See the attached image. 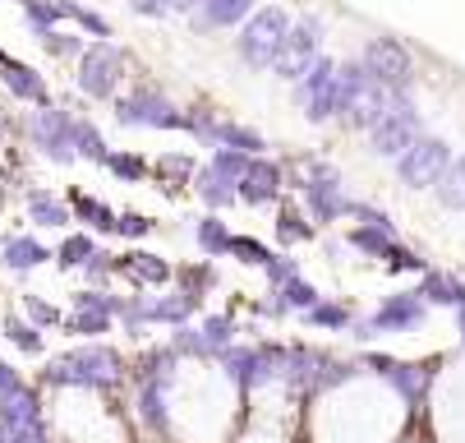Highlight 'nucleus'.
<instances>
[{"mask_svg":"<svg viewBox=\"0 0 465 443\" xmlns=\"http://www.w3.org/2000/svg\"><path fill=\"white\" fill-rule=\"evenodd\" d=\"M129 378V360L106 347V342H79L42 365V388H64V393H102L115 398Z\"/></svg>","mask_w":465,"mask_h":443,"instance_id":"obj_1","label":"nucleus"},{"mask_svg":"<svg viewBox=\"0 0 465 443\" xmlns=\"http://www.w3.org/2000/svg\"><path fill=\"white\" fill-rule=\"evenodd\" d=\"M286 195L300 199V208L309 213V222L322 227H337L351 222V189H346V171L327 157H295L286 162Z\"/></svg>","mask_w":465,"mask_h":443,"instance_id":"obj_2","label":"nucleus"},{"mask_svg":"<svg viewBox=\"0 0 465 443\" xmlns=\"http://www.w3.org/2000/svg\"><path fill=\"white\" fill-rule=\"evenodd\" d=\"M291 24H295L291 10H282V5H258V10L235 28V37H231L235 60H240L244 70H253V75H272L277 55H282V46H286Z\"/></svg>","mask_w":465,"mask_h":443,"instance_id":"obj_3","label":"nucleus"},{"mask_svg":"<svg viewBox=\"0 0 465 443\" xmlns=\"http://www.w3.org/2000/svg\"><path fill=\"white\" fill-rule=\"evenodd\" d=\"M222 374L235 398H253L286 378V342H235L222 356Z\"/></svg>","mask_w":465,"mask_h":443,"instance_id":"obj_4","label":"nucleus"},{"mask_svg":"<svg viewBox=\"0 0 465 443\" xmlns=\"http://www.w3.org/2000/svg\"><path fill=\"white\" fill-rule=\"evenodd\" d=\"M74 120L79 111L60 106V102H46V106H33L24 120H19V139L51 166H74L79 153H74Z\"/></svg>","mask_w":465,"mask_h":443,"instance_id":"obj_5","label":"nucleus"},{"mask_svg":"<svg viewBox=\"0 0 465 443\" xmlns=\"http://www.w3.org/2000/svg\"><path fill=\"white\" fill-rule=\"evenodd\" d=\"M111 116L120 130H166V135H184V106L157 88V84H129L115 102Z\"/></svg>","mask_w":465,"mask_h":443,"instance_id":"obj_6","label":"nucleus"},{"mask_svg":"<svg viewBox=\"0 0 465 443\" xmlns=\"http://www.w3.org/2000/svg\"><path fill=\"white\" fill-rule=\"evenodd\" d=\"M129 51H120L111 37L106 42H88L84 55L74 60V88L88 97V102H115L124 93V79H129Z\"/></svg>","mask_w":465,"mask_h":443,"instance_id":"obj_7","label":"nucleus"},{"mask_svg":"<svg viewBox=\"0 0 465 443\" xmlns=\"http://www.w3.org/2000/svg\"><path fill=\"white\" fill-rule=\"evenodd\" d=\"M360 65L364 75L373 79V88H387V93H415V79H420V65H415V51L401 42V37H369L364 51H360Z\"/></svg>","mask_w":465,"mask_h":443,"instance_id":"obj_8","label":"nucleus"},{"mask_svg":"<svg viewBox=\"0 0 465 443\" xmlns=\"http://www.w3.org/2000/svg\"><path fill=\"white\" fill-rule=\"evenodd\" d=\"M429 319V300L420 291H391L382 296V305L369 314V319H355L351 324V337L360 347L378 342V337H396V333H415L420 324Z\"/></svg>","mask_w":465,"mask_h":443,"instance_id":"obj_9","label":"nucleus"},{"mask_svg":"<svg viewBox=\"0 0 465 443\" xmlns=\"http://www.w3.org/2000/svg\"><path fill=\"white\" fill-rule=\"evenodd\" d=\"M240 337V319L231 309H217V314H203L198 324H180L171 328V347L180 360H222Z\"/></svg>","mask_w":465,"mask_h":443,"instance_id":"obj_10","label":"nucleus"},{"mask_svg":"<svg viewBox=\"0 0 465 443\" xmlns=\"http://www.w3.org/2000/svg\"><path fill=\"white\" fill-rule=\"evenodd\" d=\"M291 97H295V111L309 125H331L337 120V55L322 51L313 65L291 84Z\"/></svg>","mask_w":465,"mask_h":443,"instance_id":"obj_11","label":"nucleus"},{"mask_svg":"<svg viewBox=\"0 0 465 443\" xmlns=\"http://www.w3.org/2000/svg\"><path fill=\"white\" fill-rule=\"evenodd\" d=\"M369 374H378L382 384L401 398L411 411L424 407L429 388H433V378H438V360H396V356H382V351H369L364 356Z\"/></svg>","mask_w":465,"mask_h":443,"instance_id":"obj_12","label":"nucleus"},{"mask_svg":"<svg viewBox=\"0 0 465 443\" xmlns=\"http://www.w3.org/2000/svg\"><path fill=\"white\" fill-rule=\"evenodd\" d=\"M420 135H424V111L415 106V97H401L391 111H382V116H378V125L364 135V144H369V153H373V157L396 162V157H401Z\"/></svg>","mask_w":465,"mask_h":443,"instance_id":"obj_13","label":"nucleus"},{"mask_svg":"<svg viewBox=\"0 0 465 443\" xmlns=\"http://www.w3.org/2000/svg\"><path fill=\"white\" fill-rule=\"evenodd\" d=\"M451 144L442 139V135H420L401 157L391 162V171H396V185H406V189H433L442 176H447V166H451Z\"/></svg>","mask_w":465,"mask_h":443,"instance_id":"obj_14","label":"nucleus"},{"mask_svg":"<svg viewBox=\"0 0 465 443\" xmlns=\"http://www.w3.org/2000/svg\"><path fill=\"white\" fill-rule=\"evenodd\" d=\"M322 42H327V24H322V15L304 10V15L291 24V33H286V46H282V55H277V65H272V79L295 84V79L313 65V60L322 55Z\"/></svg>","mask_w":465,"mask_h":443,"instance_id":"obj_15","label":"nucleus"},{"mask_svg":"<svg viewBox=\"0 0 465 443\" xmlns=\"http://www.w3.org/2000/svg\"><path fill=\"white\" fill-rule=\"evenodd\" d=\"M60 328L70 333V337H79V342H102V337L115 328V291H106V287H84V291H74Z\"/></svg>","mask_w":465,"mask_h":443,"instance_id":"obj_16","label":"nucleus"},{"mask_svg":"<svg viewBox=\"0 0 465 443\" xmlns=\"http://www.w3.org/2000/svg\"><path fill=\"white\" fill-rule=\"evenodd\" d=\"M286 199V162L277 157H253L244 180H240V204L244 208H277Z\"/></svg>","mask_w":465,"mask_h":443,"instance_id":"obj_17","label":"nucleus"},{"mask_svg":"<svg viewBox=\"0 0 465 443\" xmlns=\"http://www.w3.org/2000/svg\"><path fill=\"white\" fill-rule=\"evenodd\" d=\"M115 277H124L139 291H166L175 282V264L153 255V249H143V245H134V249H120L115 255Z\"/></svg>","mask_w":465,"mask_h":443,"instance_id":"obj_18","label":"nucleus"},{"mask_svg":"<svg viewBox=\"0 0 465 443\" xmlns=\"http://www.w3.org/2000/svg\"><path fill=\"white\" fill-rule=\"evenodd\" d=\"M0 88H5L10 102H24V106H46V102H55L46 75L33 70L28 60L10 55V51H0Z\"/></svg>","mask_w":465,"mask_h":443,"instance_id":"obj_19","label":"nucleus"},{"mask_svg":"<svg viewBox=\"0 0 465 443\" xmlns=\"http://www.w3.org/2000/svg\"><path fill=\"white\" fill-rule=\"evenodd\" d=\"M24 217L37 231H70L74 227V208L64 195H55L51 185H28L24 189Z\"/></svg>","mask_w":465,"mask_h":443,"instance_id":"obj_20","label":"nucleus"},{"mask_svg":"<svg viewBox=\"0 0 465 443\" xmlns=\"http://www.w3.org/2000/svg\"><path fill=\"white\" fill-rule=\"evenodd\" d=\"M42 264H51V249H46L42 236H33V231H10L5 240H0V268H5V273L28 277V273H37Z\"/></svg>","mask_w":465,"mask_h":443,"instance_id":"obj_21","label":"nucleus"},{"mask_svg":"<svg viewBox=\"0 0 465 443\" xmlns=\"http://www.w3.org/2000/svg\"><path fill=\"white\" fill-rule=\"evenodd\" d=\"M253 10H258V0H203V10L189 15V28L198 37H208V33H235Z\"/></svg>","mask_w":465,"mask_h":443,"instance_id":"obj_22","label":"nucleus"},{"mask_svg":"<svg viewBox=\"0 0 465 443\" xmlns=\"http://www.w3.org/2000/svg\"><path fill=\"white\" fill-rule=\"evenodd\" d=\"M198 296H189L184 287H166L162 296L148 300V324H166V328H180V324H193V314H198Z\"/></svg>","mask_w":465,"mask_h":443,"instance_id":"obj_23","label":"nucleus"},{"mask_svg":"<svg viewBox=\"0 0 465 443\" xmlns=\"http://www.w3.org/2000/svg\"><path fill=\"white\" fill-rule=\"evenodd\" d=\"M193 195H198V204H203V213H226V208H235L240 204V189H235V180H226L222 171H213L208 162L198 166V176H193Z\"/></svg>","mask_w":465,"mask_h":443,"instance_id":"obj_24","label":"nucleus"},{"mask_svg":"<svg viewBox=\"0 0 465 443\" xmlns=\"http://www.w3.org/2000/svg\"><path fill=\"white\" fill-rule=\"evenodd\" d=\"M64 199H70V208H74V227H84L93 236H115V213L120 208H111L106 199L88 195V189H70Z\"/></svg>","mask_w":465,"mask_h":443,"instance_id":"obj_25","label":"nucleus"},{"mask_svg":"<svg viewBox=\"0 0 465 443\" xmlns=\"http://www.w3.org/2000/svg\"><path fill=\"white\" fill-rule=\"evenodd\" d=\"M189 236H193V245H198V255H203V259H226L235 231H231V222L222 213H198L193 227H189Z\"/></svg>","mask_w":465,"mask_h":443,"instance_id":"obj_26","label":"nucleus"},{"mask_svg":"<svg viewBox=\"0 0 465 443\" xmlns=\"http://www.w3.org/2000/svg\"><path fill=\"white\" fill-rule=\"evenodd\" d=\"M272 213H277V222H272V236H277L286 249H295V245H309V240L318 236V227L309 222V213L300 208V199H295V195H286V199H282Z\"/></svg>","mask_w":465,"mask_h":443,"instance_id":"obj_27","label":"nucleus"},{"mask_svg":"<svg viewBox=\"0 0 465 443\" xmlns=\"http://www.w3.org/2000/svg\"><path fill=\"white\" fill-rule=\"evenodd\" d=\"M424 300H429V309L433 305H442V309H460L465 305V277H456V273H447V268H424L420 273V287H415Z\"/></svg>","mask_w":465,"mask_h":443,"instance_id":"obj_28","label":"nucleus"},{"mask_svg":"<svg viewBox=\"0 0 465 443\" xmlns=\"http://www.w3.org/2000/svg\"><path fill=\"white\" fill-rule=\"evenodd\" d=\"M97 255V236L84 231V227H70V231H60V245L51 249V259L60 273H84V264Z\"/></svg>","mask_w":465,"mask_h":443,"instance_id":"obj_29","label":"nucleus"},{"mask_svg":"<svg viewBox=\"0 0 465 443\" xmlns=\"http://www.w3.org/2000/svg\"><path fill=\"white\" fill-rule=\"evenodd\" d=\"M369 88H373V79L364 75L360 55H346V60H337V120H341L351 106H360V102L369 97Z\"/></svg>","mask_w":465,"mask_h":443,"instance_id":"obj_30","label":"nucleus"},{"mask_svg":"<svg viewBox=\"0 0 465 443\" xmlns=\"http://www.w3.org/2000/svg\"><path fill=\"white\" fill-rule=\"evenodd\" d=\"M198 166H203V162H198L193 153H162L153 162V180H157V189H166V195H180V189L193 185Z\"/></svg>","mask_w":465,"mask_h":443,"instance_id":"obj_31","label":"nucleus"},{"mask_svg":"<svg viewBox=\"0 0 465 443\" xmlns=\"http://www.w3.org/2000/svg\"><path fill=\"white\" fill-rule=\"evenodd\" d=\"M60 5V19L64 24H74V33H84L88 42H106L111 37V19L93 5H84V0H55Z\"/></svg>","mask_w":465,"mask_h":443,"instance_id":"obj_32","label":"nucleus"},{"mask_svg":"<svg viewBox=\"0 0 465 443\" xmlns=\"http://www.w3.org/2000/svg\"><path fill=\"white\" fill-rule=\"evenodd\" d=\"M102 171L115 176L120 185H148L153 180V162L143 153H134V148H111L106 162H102Z\"/></svg>","mask_w":465,"mask_h":443,"instance_id":"obj_33","label":"nucleus"},{"mask_svg":"<svg viewBox=\"0 0 465 443\" xmlns=\"http://www.w3.org/2000/svg\"><path fill=\"white\" fill-rule=\"evenodd\" d=\"M300 319H304V328H313V333H351L355 314H351L346 300H318L313 309L300 314Z\"/></svg>","mask_w":465,"mask_h":443,"instance_id":"obj_34","label":"nucleus"},{"mask_svg":"<svg viewBox=\"0 0 465 443\" xmlns=\"http://www.w3.org/2000/svg\"><path fill=\"white\" fill-rule=\"evenodd\" d=\"M148 300H153V296L139 291V287L129 291V296L115 291V328H124L129 337H139L143 328H153V324H148Z\"/></svg>","mask_w":465,"mask_h":443,"instance_id":"obj_35","label":"nucleus"},{"mask_svg":"<svg viewBox=\"0 0 465 443\" xmlns=\"http://www.w3.org/2000/svg\"><path fill=\"white\" fill-rule=\"evenodd\" d=\"M217 148H240V153H249V157H262L272 144H268V135H262V130H253V125L222 116V139H217Z\"/></svg>","mask_w":465,"mask_h":443,"instance_id":"obj_36","label":"nucleus"},{"mask_svg":"<svg viewBox=\"0 0 465 443\" xmlns=\"http://www.w3.org/2000/svg\"><path fill=\"white\" fill-rule=\"evenodd\" d=\"M184 135L198 144V148H217V139H222V111H213V106H184Z\"/></svg>","mask_w":465,"mask_h":443,"instance_id":"obj_37","label":"nucleus"},{"mask_svg":"<svg viewBox=\"0 0 465 443\" xmlns=\"http://www.w3.org/2000/svg\"><path fill=\"white\" fill-rule=\"evenodd\" d=\"M74 153H79V162H88V166H102L106 153H111L102 125H97L93 116H79V120H74Z\"/></svg>","mask_w":465,"mask_h":443,"instance_id":"obj_38","label":"nucleus"},{"mask_svg":"<svg viewBox=\"0 0 465 443\" xmlns=\"http://www.w3.org/2000/svg\"><path fill=\"white\" fill-rule=\"evenodd\" d=\"M175 287H184L189 296H198V300H203L208 291H217V287H222V268H217V259L180 264V268H175Z\"/></svg>","mask_w":465,"mask_h":443,"instance_id":"obj_39","label":"nucleus"},{"mask_svg":"<svg viewBox=\"0 0 465 443\" xmlns=\"http://www.w3.org/2000/svg\"><path fill=\"white\" fill-rule=\"evenodd\" d=\"M433 199H438V208H447V213H465V153L451 157L447 176L433 185Z\"/></svg>","mask_w":465,"mask_h":443,"instance_id":"obj_40","label":"nucleus"},{"mask_svg":"<svg viewBox=\"0 0 465 443\" xmlns=\"http://www.w3.org/2000/svg\"><path fill=\"white\" fill-rule=\"evenodd\" d=\"M0 337H5L19 356H46V333L28 319H19V314H10L5 324H0Z\"/></svg>","mask_w":465,"mask_h":443,"instance_id":"obj_41","label":"nucleus"},{"mask_svg":"<svg viewBox=\"0 0 465 443\" xmlns=\"http://www.w3.org/2000/svg\"><path fill=\"white\" fill-rule=\"evenodd\" d=\"M157 217H148V213H139V208H120L115 213V236L124 240V245H143V240H153L157 236Z\"/></svg>","mask_w":465,"mask_h":443,"instance_id":"obj_42","label":"nucleus"},{"mask_svg":"<svg viewBox=\"0 0 465 443\" xmlns=\"http://www.w3.org/2000/svg\"><path fill=\"white\" fill-rule=\"evenodd\" d=\"M391 240H401V236H396V231H378V227H360V222H351V231H346V245L360 249V255H369V259H378V264H382Z\"/></svg>","mask_w":465,"mask_h":443,"instance_id":"obj_43","label":"nucleus"},{"mask_svg":"<svg viewBox=\"0 0 465 443\" xmlns=\"http://www.w3.org/2000/svg\"><path fill=\"white\" fill-rule=\"evenodd\" d=\"M60 24H64V19H60V5H55V0H33V5L24 10V28H28L37 42L51 37Z\"/></svg>","mask_w":465,"mask_h":443,"instance_id":"obj_44","label":"nucleus"},{"mask_svg":"<svg viewBox=\"0 0 465 443\" xmlns=\"http://www.w3.org/2000/svg\"><path fill=\"white\" fill-rule=\"evenodd\" d=\"M226 259H235V264H244V268H268V259H272V245H262L258 236H231V255Z\"/></svg>","mask_w":465,"mask_h":443,"instance_id":"obj_45","label":"nucleus"},{"mask_svg":"<svg viewBox=\"0 0 465 443\" xmlns=\"http://www.w3.org/2000/svg\"><path fill=\"white\" fill-rule=\"evenodd\" d=\"M382 268H387V273H411V277H420V273L429 268V259L420 255V249H411L406 240H391L387 255H382Z\"/></svg>","mask_w":465,"mask_h":443,"instance_id":"obj_46","label":"nucleus"},{"mask_svg":"<svg viewBox=\"0 0 465 443\" xmlns=\"http://www.w3.org/2000/svg\"><path fill=\"white\" fill-rule=\"evenodd\" d=\"M37 46H42L51 60H79V55H84V46H88V37H84V33H70V28H55V33H51V37H42Z\"/></svg>","mask_w":465,"mask_h":443,"instance_id":"obj_47","label":"nucleus"},{"mask_svg":"<svg viewBox=\"0 0 465 443\" xmlns=\"http://www.w3.org/2000/svg\"><path fill=\"white\" fill-rule=\"evenodd\" d=\"M24 319H28V324H37L42 333H51V328H60V324H64V309L28 291V296H24Z\"/></svg>","mask_w":465,"mask_h":443,"instance_id":"obj_48","label":"nucleus"},{"mask_svg":"<svg viewBox=\"0 0 465 443\" xmlns=\"http://www.w3.org/2000/svg\"><path fill=\"white\" fill-rule=\"evenodd\" d=\"M249 153H240V148H213L208 153V166L213 171H222L226 180H235V189H240V180H244V171H249Z\"/></svg>","mask_w":465,"mask_h":443,"instance_id":"obj_49","label":"nucleus"},{"mask_svg":"<svg viewBox=\"0 0 465 443\" xmlns=\"http://www.w3.org/2000/svg\"><path fill=\"white\" fill-rule=\"evenodd\" d=\"M272 291H282V296H286L291 314H304V309H313V305L322 300V291H318V287H313V282H309L304 273H300L295 282H286V287H272Z\"/></svg>","mask_w":465,"mask_h":443,"instance_id":"obj_50","label":"nucleus"},{"mask_svg":"<svg viewBox=\"0 0 465 443\" xmlns=\"http://www.w3.org/2000/svg\"><path fill=\"white\" fill-rule=\"evenodd\" d=\"M262 277H268V287H286V282L300 277V259L291 255V249H272V259H268V268H262Z\"/></svg>","mask_w":465,"mask_h":443,"instance_id":"obj_51","label":"nucleus"},{"mask_svg":"<svg viewBox=\"0 0 465 443\" xmlns=\"http://www.w3.org/2000/svg\"><path fill=\"white\" fill-rule=\"evenodd\" d=\"M84 277H88V287H106V282L115 277V255H111V249L97 245V255L84 264Z\"/></svg>","mask_w":465,"mask_h":443,"instance_id":"obj_52","label":"nucleus"},{"mask_svg":"<svg viewBox=\"0 0 465 443\" xmlns=\"http://www.w3.org/2000/svg\"><path fill=\"white\" fill-rule=\"evenodd\" d=\"M124 10L139 19H166L175 10V0H124Z\"/></svg>","mask_w":465,"mask_h":443,"instance_id":"obj_53","label":"nucleus"},{"mask_svg":"<svg viewBox=\"0 0 465 443\" xmlns=\"http://www.w3.org/2000/svg\"><path fill=\"white\" fill-rule=\"evenodd\" d=\"M258 314H262V319H272V324H282V319H291V305H286V296H282V291H272V287H268V296L258 300Z\"/></svg>","mask_w":465,"mask_h":443,"instance_id":"obj_54","label":"nucleus"},{"mask_svg":"<svg viewBox=\"0 0 465 443\" xmlns=\"http://www.w3.org/2000/svg\"><path fill=\"white\" fill-rule=\"evenodd\" d=\"M198 10H203V0H175L171 15H184V19H189V15H198Z\"/></svg>","mask_w":465,"mask_h":443,"instance_id":"obj_55","label":"nucleus"},{"mask_svg":"<svg viewBox=\"0 0 465 443\" xmlns=\"http://www.w3.org/2000/svg\"><path fill=\"white\" fill-rule=\"evenodd\" d=\"M456 333H460V342H465V305L456 309Z\"/></svg>","mask_w":465,"mask_h":443,"instance_id":"obj_56","label":"nucleus"},{"mask_svg":"<svg viewBox=\"0 0 465 443\" xmlns=\"http://www.w3.org/2000/svg\"><path fill=\"white\" fill-rule=\"evenodd\" d=\"M15 5H19V10H28V5H33V0H15Z\"/></svg>","mask_w":465,"mask_h":443,"instance_id":"obj_57","label":"nucleus"}]
</instances>
